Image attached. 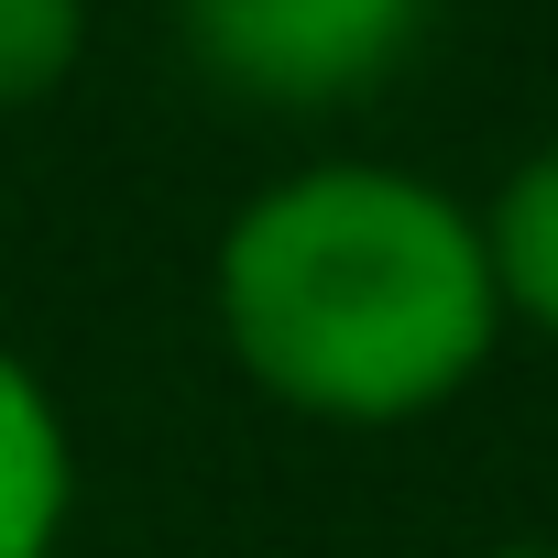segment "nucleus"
<instances>
[{
	"label": "nucleus",
	"instance_id": "1",
	"mask_svg": "<svg viewBox=\"0 0 558 558\" xmlns=\"http://www.w3.org/2000/svg\"><path fill=\"white\" fill-rule=\"evenodd\" d=\"M208 329L263 405L373 438L482 384L504 351V296L471 197L416 165L329 154L219 219Z\"/></svg>",
	"mask_w": 558,
	"mask_h": 558
},
{
	"label": "nucleus",
	"instance_id": "2",
	"mask_svg": "<svg viewBox=\"0 0 558 558\" xmlns=\"http://www.w3.org/2000/svg\"><path fill=\"white\" fill-rule=\"evenodd\" d=\"M427 23V0H175V45L208 88L252 110L373 99Z\"/></svg>",
	"mask_w": 558,
	"mask_h": 558
},
{
	"label": "nucleus",
	"instance_id": "3",
	"mask_svg": "<svg viewBox=\"0 0 558 558\" xmlns=\"http://www.w3.org/2000/svg\"><path fill=\"white\" fill-rule=\"evenodd\" d=\"M77 525V427L56 384L0 340V558H56Z\"/></svg>",
	"mask_w": 558,
	"mask_h": 558
},
{
	"label": "nucleus",
	"instance_id": "4",
	"mask_svg": "<svg viewBox=\"0 0 558 558\" xmlns=\"http://www.w3.org/2000/svg\"><path fill=\"white\" fill-rule=\"evenodd\" d=\"M471 219H482V263H493L504 329H525V340L558 351V132H547Z\"/></svg>",
	"mask_w": 558,
	"mask_h": 558
},
{
	"label": "nucleus",
	"instance_id": "5",
	"mask_svg": "<svg viewBox=\"0 0 558 558\" xmlns=\"http://www.w3.org/2000/svg\"><path fill=\"white\" fill-rule=\"evenodd\" d=\"M88 56V0H0V110H34Z\"/></svg>",
	"mask_w": 558,
	"mask_h": 558
},
{
	"label": "nucleus",
	"instance_id": "6",
	"mask_svg": "<svg viewBox=\"0 0 558 558\" xmlns=\"http://www.w3.org/2000/svg\"><path fill=\"white\" fill-rule=\"evenodd\" d=\"M471 558H558V536H493V547H471Z\"/></svg>",
	"mask_w": 558,
	"mask_h": 558
}]
</instances>
